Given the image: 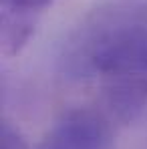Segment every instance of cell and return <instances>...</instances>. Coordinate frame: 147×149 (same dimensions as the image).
I'll list each match as a JSON object with an SVG mask.
<instances>
[{"label": "cell", "mask_w": 147, "mask_h": 149, "mask_svg": "<svg viewBox=\"0 0 147 149\" xmlns=\"http://www.w3.org/2000/svg\"><path fill=\"white\" fill-rule=\"evenodd\" d=\"M59 71L97 85L111 123L137 121L147 109V0H93L61 42Z\"/></svg>", "instance_id": "obj_1"}, {"label": "cell", "mask_w": 147, "mask_h": 149, "mask_svg": "<svg viewBox=\"0 0 147 149\" xmlns=\"http://www.w3.org/2000/svg\"><path fill=\"white\" fill-rule=\"evenodd\" d=\"M36 149H115L111 119L93 107H75L65 111Z\"/></svg>", "instance_id": "obj_2"}, {"label": "cell", "mask_w": 147, "mask_h": 149, "mask_svg": "<svg viewBox=\"0 0 147 149\" xmlns=\"http://www.w3.org/2000/svg\"><path fill=\"white\" fill-rule=\"evenodd\" d=\"M56 0H0V45L12 56L24 49L34 34L40 16Z\"/></svg>", "instance_id": "obj_3"}, {"label": "cell", "mask_w": 147, "mask_h": 149, "mask_svg": "<svg viewBox=\"0 0 147 149\" xmlns=\"http://www.w3.org/2000/svg\"><path fill=\"white\" fill-rule=\"evenodd\" d=\"M0 149H28V143L22 137V133L10 121L2 123V129H0Z\"/></svg>", "instance_id": "obj_4"}]
</instances>
